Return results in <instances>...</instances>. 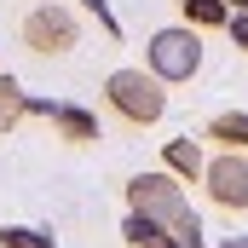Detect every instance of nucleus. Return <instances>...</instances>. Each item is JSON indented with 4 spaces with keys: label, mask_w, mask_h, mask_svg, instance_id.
Returning a JSON list of instances; mask_svg holds the SVG:
<instances>
[{
    "label": "nucleus",
    "mask_w": 248,
    "mask_h": 248,
    "mask_svg": "<svg viewBox=\"0 0 248 248\" xmlns=\"http://www.w3.org/2000/svg\"><path fill=\"white\" fill-rule=\"evenodd\" d=\"M225 29H231V41H237V46H248V12H231V23H225Z\"/></svg>",
    "instance_id": "nucleus-13"
},
{
    "label": "nucleus",
    "mask_w": 248,
    "mask_h": 248,
    "mask_svg": "<svg viewBox=\"0 0 248 248\" xmlns=\"http://www.w3.org/2000/svg\"><path fill=\"white\" fill-rule=\"evenodd\" d=\"M168 173H173V179H202V173H208L196 139H173V144H168Z\"/></svg>",
    "instance_id": "nucleus-6"
},
{
    "label": "nucleus",
    "mask_w": 248,
    "mask_h": 248,
    "mask_svg": "<svg viewBox=\"0 0 248 248\" xmlns=\"http://www.w3.org/2000/svg\"><path fill=\"white\" fill-rule=\"evenodd\" d=\"M127 202H133V214H144L162 231H173L185 248H202V219H196V208L185 202V190H179L173 173H139L127 185Z\"/></svg>",
    "instance_id": "nucleus-1"
},
{
    "label": "nucleus",
    "mask_w": 248,
    "mask_h": 248,
    "mask_svg": "<svg viewBox=\"0 0 248 248\" xmlns=\"http://www.w3.org/2000/svg\"><path fill=\"white\" fill-rule=\"evenodd\" d=\"M104 98H110V110L133 127H150L168 116V87L150 75V69H116L110 81H104Z\"/></svg>",
    "instance_id": "nucleus-2"
},
{
    "label": "nucleus",
    "mask_w": 248,
    "mask_h": 248,
    "mask_svg": "<svg viewBox=\"0 0 248 248\" xmlns=\"http://www.w3.org/2000/svg\"><path fill=\"white\" fill-rule=\"evenodd\" d=\"M185 6L190 23H202V29H225L231 23V12H225V0H179Z\"/></svg>",
    "instance_id": "nucleus-10"
},
{
    "label": "nucleus",
    "mask_w": 248,
    "mask_h": 248,
    "mask_svg": "<svg viewBox=\"0 0 248 248\" xmlns=\"http://www.w3.org/2000/svg\"><path fill=\"white\" fill-rule=\"evenodd\" d=\"M144 58H150V75L162 87L168 81H190L202 69V35L196 29H156L150 46H144Z\"/></svg>",
    "instance_id": "nucleus-3"
},
{
    "label": "nucleus",
    "mask_w": 248,
    "mask_h": 248,
    "mask_svg": "<svg viewBox=\"0 0 248 248\" xmlns=\"http://www.w3.org/2000/svg\"><path fill=\"white\" fill-rule=\"evenodd\" d=\"M208 139H219L225 150H237V156H243V150H248V116H243V110L214 116V122H208Z\"/></svg>",
    "instance_id": "nucleus-7"
},
{
    "label": "nucleus",
    "mask_w": 248,
    "mask_h": 248,
    "mask_svg": "<svg viewBox=\"0 0 248 248\" xmlns=\"http://www.w3.org/2000/svg\"><path fill=\"white\" fill-rule=\"evenodd\" d=\"M202 185H208V196H214L219 208L248 214V156H237V150L214 156V162H208V173H202Z\"/></svg>",
    "instance_id": "nucleus-5"
},
{
    "label": "nucleus",
    "mask_w": 248,
    "mask_h": 248,
    "mask_svg": "<svg viewBox=\"0 0 248 248\" xmlns=\"http://www.w3.org/2000/svg\"><path fill=\"white\" fill-rule=\"evenodd\" d=\"M0 248H58V243L41 237V231H17V225H6V231H0Z\"/></svg>",
    "instance_id": "nucleus-11"
},
{
    "label": "nucleus",
    "mask_w": 248,
    "mask_h": 248,
    "mask_svg": "<svg viewBox=\"0 0 248 248\" xmlns=\"http://www.w3.org/2000/svg\"><path fill=\"white\" fill-rule=\"evenodd\" d=\"M219 248H225V243H219Z\"/></svg>",
    "instance_id": "nucleus-16"
},
{
    "label": "nucleus",
    "mask_w": 248,
    "mask_h": 248,
    "mask_svg": "<svg viewBox=\"0 0 248 248\" xmlns=\"http://www.w3.org/2000/svg\"><path fill=\"white\" fill-rule=\"evenodd\" d=\"M52 122H58V133L69 139V144H87V139H98V122H93L87 110H75V104H58V116H52Z\"/></svg>",
    "instance_id": "nucleus-9"
},
{
    "label": "nucleus",
    "mask_w": 248,
    "mask_h": 248,
    "mask_svg": "<svg viewBox=\"0 0 248 248\" xmlns=\"http://www.w3.org/2000/svg\"><path fill=\"white\" fill-rule=\"evenodd\" d=\"M81 6H87V12H93L104 29H110V35H122V29H116V17H110V0H81Z\"/></svg>",
    "instance_id": "nucleus-12"
},
{
    "label": "nucleus",
    "mask_w": 248,
    "mask_h": 248,
    "mask_svg": "<svg viewBox=\"0 0 248 248\" xmlns=\"http://www.w3.org/2000/svg\"><path fill=\"white\" fill-rule=\"evenodd\" d=\"M225 248H248V237H243V243H225Z\"/></svg>",
    "instance_id": "nucleus-15"
},
{
    "label": "nucleus",
    "mask_w": 248,
    "mask_h": 248,
    "mask_svg": "<svg viewBox=\"0 0 248 248\" xmlns=\"http://www.w3.org/2000/svg\"><path fill=\"white\" fill-rule=\"evenodd\" d=\"M23 116H29V93H23L12 75H0V133H12Z\"/></svg>",
    "instance_id": "nucleus-8"
},
{
    "label": "nucleus",
    "mask_w": 248,
    "mask_h": 248,
    "mask_svg": "<svg viewBox=\"0 0 248 248\" xmlns=\"http://www.w3.org/2000/svg\"><path fill=\"white\" fill-rule=\"evenodd\" d=\"M225 12H248V0H225Z\"/></svg>",
    "instance_id": "nucleus-14"
},
{
    "label": "nucleus",
    "mask_w": 248,
    "mask_h": 248,
    "mask_svg": "<svg viewBox=\"0 0 248 248\" xmlns=\"http://www.w3.org/2000/svg\"><path fill=\"white\" fill-rule=\"evenodd\" d=\"M75 41H81V29H75V12H63V6H35L23 17V46L41 52V58H58Z\"/></svg>",
    "instance_id": "nucleus-4"
}]
</instances>
